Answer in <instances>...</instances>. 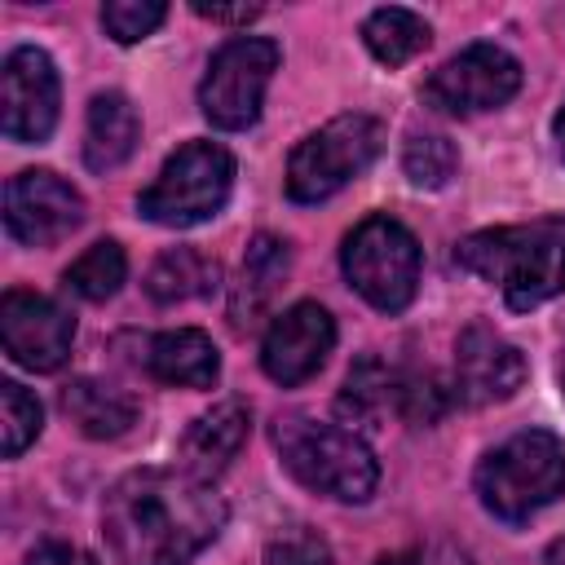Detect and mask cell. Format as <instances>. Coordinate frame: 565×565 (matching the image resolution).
<instances>
[{"label": "cell", "instance_id": "4dcf8cb0", "mask_svg": "<svg viewBox=\"0 0 565 565\" xmlns=\"http://www.w3.org/2000/svg\"><path fill=\"white\" fill-rule=\"evenodd\" d=\"M199 18H207V22H252V18H260V4H203V0H194L190 4Z\"/></svg>", "mask_w": 565, "mask_h": 565}, {"label": "cell", "instance_id": "7402d4cb", "mask_svg": "<svg viewBox=\"0 0 565 565\" xmlns=\"http://www.w3.org/2000/svg\"><path fill=\"white\" fill-rule=\"evenodd\" d=\"M362 40H366V49H371L375 62L402 66V62H411L415 53L428 49L433 31H428V22H424L419 13L388 4V9H375V13L362 22Z\"/></svg>", "mask_w": 565, "mask_h": 565}, {"label": "cell", "instance_id": "8992f818", "mask_svg": "<svg viewBox=\"0 0 565 565\" xmlns=\"http://www.w3.org/2000/svg\"><path fill=\"white\" fill-rule=\"evenodd\" d=\"M230 185H234V154L216 141H190L163 163L154 185L141 190L137 212L172 230L199 225L225 207Z\"/></svg>", "mask_w": 565, "mask_h": 565}, {"label": "cell", "instance_id": "d6986e66", "mask_svg": "<svg viewBox=\"0 0 565 565\" xmlns=\"http://www.w3.org/2000/svg\"><path fill=\"white\" fill-rule=\"evenodd\" d=\"M62 411L93 441L124 437L137 424V397H128L124 388H110L102 380H75V384H66L62 388Z\"/></svg>", "mask_w": 565, "mask_h": 565}, {"label": "cell", "instance_id": "4fadbf2b", "mask_svg": "<svg viewBox=\"0 0 565 565\" xmlns=\"http://www.w3.org/2000/svg\"><path fill=\"white\" fill-rule=\"evenodd\" d=\"M331 344H335L331 313L313 300H300L269 322V331L260 340V366L274 384L291 388V384H305L309 375H318Z\"/></svg>", "mask_w": 565, "mask_h": 565}, {"label": "cell", "instance_id": "2e32d148", "mask_svg": "<svg viewBox=\"0 0 565 565\" xmlns=\"http://www.w3.org/2000/svg\"><path fill=\"white\" fill-rule=\"evenodd\" d=\"M291 274V247L274 234H256L243 252V265H238V282L230 291V322L234 331H247L256 318H265V309L274 305L278 287L287 282Z\"/></svg>", "mask_w": 565, "mask_h": 565}, {"label": "cell", "instance_id": "e0dca14e", "mask_svg": "<svg viewBox=\"0 0 565 565\" xmlns=\"http://www.w3.org/2000/svg\"><path fill=\"white\" fill-rule=\"evenodd\" d=\"M146 366L159 384H181V388H212L221 375V353L207 331L199 327H177L150 340Z\"/></svg>", "mask_w": 565, "mask_h": 565}, {"label": "cell", "instance_id": "9a60e30c", "mask_svg": "<svg viewBox=\"0 0 565 565\" xmlns=\"http://www.w3.org/2000/svg\"><path fill=\"white\" fill-rule=\"evenodd\" d=\"M247 433H252V411H247V402H238V397L216 402L212 411H203V415L185 428V437H181V468H185L190 477H199V481H212V477L225 472L230 459L243 450Z\"/></svg>", "mask_w": 565, "mask_h": 565}, {"label": "cell", "instance_id": "ba28073f", "mask_svg": "<svg viewBox=\"0 0 565 565\" xmlns=\"http://www.w3.org/2000/svg\"><path fill=\"white\" fill-rule=\"evenodd\" d=\"M278 71V44L260 35H238L221 44L207 62V75L199 84V106L203 119L221 132L252 128L265 102V88Z\"/></svg>", "mask_w": 565, "mask_h": 565}, {"label": "cell", "instance_id": "3957f363", "mask_svg": "<svg viewBox=\"0 0 565 565\" xmlns=\"http://www.w3.org/2000/svg\"><path fill=\"white\" fill-rule=\"evenodd\" d=\"M274 446H278L287 472L300 486H309L318 494H331L340 503L371 499V490L380 481V463L353 428L322 424V419H309V415H278Z\"/></svg>", "mask_w": 565, "mask_h": 565}, {"label": "cell", "instance_id": "9c48e42d", "mask_svg": "<svg viewBox=\"0 0 565 565\" xmlns=\"http://www.w3.org/2000/svg\"><path fill=\"white\" fill-rule=\"evenodd\" d=\"M521 88V62L499 44H468L424 84V102L441 115L494 110Z\"/></svg>", "mask_w": 565, "mask_h": 565}, {"label": "cell", "instance_id": "ac0fdd59", "mask_svg": "<svg viewBox=\"0 0 565 565\" xmlns=\"http://www.w3.org/2000/svg\"><path fill=\"white\" fill-rule=\"evenodd\" d=\"M141 137V119L124 93H97L88 102V128H84V163L93 172L119 168Z\"/></svg>", "mask_w": 565, "mask_h": 565}, {"label": "cell", "instance_id": "7c38bea8", "mask_svg": "<svg viewBox=\"0 0 565 565\" xmlns=\"http://www.w3.org/2000/svg\"><path fill=\"white\" fill-rule=\"evenodd\" d=\"M75 318L35 291H4L0 300V344L26 371H57L71 358Z\"/></svg>", "mask_w": 565, "mask_h": 565}, {"label": "cell", "instance_id": "d4e9b609", "mask_svg": "<svg viewBox=\"0 0 565 565\" xmlns=\"http://www.w3.org/2000/svg\"><path fill=\"white\" fill-rule=\"evenodd\" d=\"M455 163H459L455 146L446 137H433V132L411 137L406 150H402V168H406L411 185H419V190H441L455 177Z\"/></svg>", "mask_w": 565, "mask_h": 565}, {"label": "cell", "instance_id": "8fae6325", "mask_svg": "<svg viewBox=\"0 0 565 565\" xmlns=\"http://www.w3.org/2000/svg\"><path fill=\"white\" fill-rule=\"evenodd\" d=\"M84 221V194L49 168H26L4 185V225L26 247H53Z\"/></svg>", "mask_w": 565, "mask_h": 565}, {"label": "cell", "instance_id": "44dd1931", "mask_svg": "<svg viewBox=\"0 0 565 565\" xmlns=\"http://www.w3.org/2000/svg\"><path fill=\"white\" fill-rule=\"evenodd\" d=\"M221 278V265L207 260L203 252L194 247H168L150 274H146V291L154 305H177V300H194V296H207Z\"/></svg>", "mask_w": 565, "mask_h": 565}, {"label": "cell", "instance_id": "5b68a950", "mask_svg": "<svg viewBox=\"0 0 565 565\" xmlns=\"http://www.w3.org/2000/svg\"><path fill=\"white\" fill-rule=\"evenodd\" d=\"M384 146V128L380 119L353 110V115H335L331 124H322L318 132H309L291 159H287V199L296 203H322L331 199L340 185H349L353 177H362L375 154Z\"/></svg>", "mask_w": 565, "mask_h": 565}, {"label": "cell", "instance_id": "cb8c5ba5", "mask_svg": "<svg viewBox=\"0 0 565 565\" xmlns=\"http://www.w3.org/2000/svg\"><path fill=\"white\" fill-rule=\"evenodd\" d=\"M40 424H44L40 402L22 384L4 380L0 384V450H4V459H18L40 437Z\"/></svg>", "mask_w": 565, "mask_h": 565}, {"label": "cell", "instance_id": "f546056e", "mask_svg": "<svg viewBox=\"0 0 565 565\" xmlns=\"http://www.w3.org/2000/svg\"><path fill=\"white\" fill-rule=\"evenodd\" d=\"M26 565H97L84 547H75V543H62V539H44V543H35L31 552H26Z\"/></svg>", "mask_w": 565, "mask_h": 565}, {"label": "cell", "instance_id": "836d02e7", "mask_svg": "<svg viewBox=\"0 0 565 565\" xmlns=\"http://www.w3.org/2000/svg\"><path fill=\"white\" fill-rule=\"evenodd\" d=\"M556 375H561V393H565V344H561V366H556Z\"/></svg>", "mask_w": 565, "mask_h": 565}, {"label": "cell", "instance_id": "277c9868", "mask_svg": "<svg viewBox=\"0 0 565 565\" xmlns=\"http://www.w3.org/2000/svg\"><path fill=\"white\" fill-rule=\"evenodd\" d=\"M477 494L499 521H530L565 494V446L543 428L508 437L477 463Z\"/></svg>", "mask_w": 565, "mask_h": 565}, {"label": "cell", "instance_id": "1f68e13d", "mask_svg": "<svg viewBox=\"0 0 565 565\" xmlns=\"http://www.w3.org/2000/svg\"><path fill=\"white\" fill-rule=\"evenodd\" d=\"M547 565H565V539H556V543L547 547Z\"/></svg>", "mask_w": 565, "mask_h": 565}, {"label": "cell", "instance_id": "d6a6232c", "mask_svg": "<svg viewBox=\"0 0 565 565\" xmlns=\"http://www.w3.org/2000/svg\"><path fill=\"white\" fill-rule=\"evenodd\" d=\"M556 137H561V150H565V106H561V115H556Z\"/></svg>", "mask_w": 565, "mask_h": 565}, {"label": "cell", "instance_id": "4316f807", "mask_svg": "<svg viewBox=\"0 0 565 565\" xmlns=\"http://www.w3.org/2000/svg\"><path fill=\"white\" fill-rule=\"evenodd\" d=\"M455 406V388H441L433 375H402L397 415L411 424H437Z\"/></svg>", "mask_w": 565, "mask_h": 565}, {"label": "cell", "instance_id": "30bf717a", "mask_svg": "<svg viewBox=\"0 0 565 565\" xmlns=\"http://www.w3.org/2000/svg\"><path fill=\"white\" fill-rule=\"evenodd\" d=\"M57 66L44 49H13L0 66V132L9 141H44L57 124Z\"/></svg>", "mask_w": 565, "mask_h": 565}, {"label": "cell", "instance_id": "6da1fadb", "mask_svg": "<svg viewBox=\"0 0 565 565\" xmlns=\"http://www.w3.org/2000/svg\"><path fill=\"white\" fill-rule=\"evenodd\" d=\"M225 499L185 468H137L106 490L102 534L119 565H185L225 530Z\"/></svg>", "mask_w": 565, "mask_h": 565}, {"label": "cell", "instance_id": "83f0119b", "mask_svg": "<svg viewBox=\"0 0 565 565\" xmlns=\"http://www.w3.org/2000/svg\"><path fill=\"white\" fill-rule=\"evenodd\" d=\"M265 565H335V561H331V547H327L322 534H313L305 525H291L278 539H269Z\"/></svg>", "mask_w": 565, "mask_h": 565}, {"label": "cell", "instance_id": "484cf974", "mask_svg": "<svg viewBox=\"0 0 565 565\" xmlns=\"http://www.w3.org/2000/svg\"><path fill=\"white\" fill-rule=\"evenodd\" d=\"M163 18H168V4H159V0H110V4H102V26L115 44L146 40Z\"/></svg>", "mask_w": 565, "mask_h": 565}, {"label": "cell", "instance_id": "5bb4252c", "mask_svg": "<svg viewBox=\"0 0 565 565\" xmlns=\"http://www.w3.org/2000/svg\"><path fill=\"white\" fill-rule=\"evenodd\" d=\"M521 384H525V358L516 353V344L494 335L486 322L463 327L455 344V380H450L455 402L494 406V402H508Z\"/></svg>", "mask_w": 565, "mask_h": 565}, {"label": "cell", "instance_id": "7a4b0ae2", "mask_svg": "<svg viewBox=\"0 0 565 565\" xmlns=\"http://www.w3.org/2000/svg\"><path fill=\"white\" fill-rule=\"evenodd\" d=\"M459 269L494 282L512 309H534L565 291V225H499L468 234L455 247Z\"/></svg>", "mask_w": 565, "mask_h": 565}, {"label": "cell", "instance_id": "ffe728a7", "mask_svg": "<svg viewBox=\"0 0 565 565\" xmlns=\"http://www.w3.org/2000/svg\"><path fill=\"white\" fill-rule=\"evenodd\" d=\"M397 388H402V375L380 362L375 353L358 358L344 375V393L335 402L340 419L344 424H358V428H380L388 411H397Z\"/></svg>", "mask_w": 565, "mask_h": 565}, {"label": "cell", "instance_id": "f1b7e54d", "mask_svg": "<svg viewBox=\"0 0 565 565\" xmlns=\"http://www.w3.org/2000/svg\"><path fill=\"white\" fill-rule=\"evenodd\" d=\"M375 565H472L455 543H428V547H411V552H388Z\"/></svg>", "mask_w": 565, "mask_h": 565}, {"label": "cell", "instance_id": "52a82bcc", "mask_svg": "<svg viewBox=\"0 0 565 565\" xmlns=\"http://www.w3.org/2000/svg\"><path fill=\"white\" fill-rule=\"evenodd\" d=\"M344 278L353 291L375 305L380 313H397L415 300L419 287V243L415 234L393 216H366L353 225V234L340 247Z\"/></svg>", "mask_w": 565, "mask_h": 565}, {"label": "cell", "instance_id": "603a6c76", "mask_svg": "<svg viewBox=\"0 0 565 565\" xmlns=\"http://www.w3.org/2000/svg\"><path fill=\"white\" fill-rule=\"evenodd\" d=\"M124 274H128L124 247H119L115 238H102V243H93V247L66 269V287H71L75 296H84V300H110V296L119 291Z\"/></svg>", "mask_w": 565, "mask_h": 565}]
</instances>
